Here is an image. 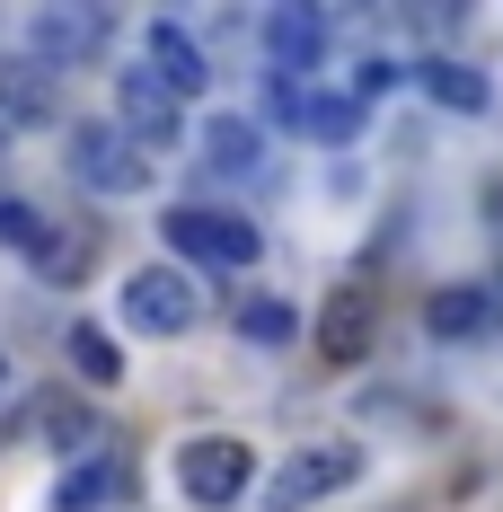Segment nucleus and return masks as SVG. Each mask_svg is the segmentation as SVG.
I'll list each match as a JSON object with an SVG mask.
<instances>
[{"label": "nucleus", "instance_id": "obj_1", "mask_svg": "<svg viewBox=\"0 0 503 512\" xmlns=\"http://www.w3.org/2000/svg\"><path fill=\"white\" fill-rule=\"evenodd\" d=\"M159 239L177 248V265L195 274V265H212V274H248L256 265V221L248 212H221V204H177L168 221H159Z\"/></svg>", "mask_w": 503, "mask_h": 512}, {"label": "nucleus", "instance_id": "obj_2", "mask_svg": "<svg viewBox=\"0 0 503 512\" xmlns=\"http://www.w3.org/2000/svg\"><path fill=\"white\" fill-rule=\"evenodd\" d=\"M62 168H71L80 195H142V186H151V151H142L115 115H106V124H71Z\"/></svg>", "mask_w": 503, "mask_h": 512}, {"label": "nucleus", "instance_id": "obj_3", "mask_svg": "<svg viewBox=\"0 0 503 512\" xmlns=\"http://www.w3.org/2000/svg\"><path fill=\"white\" fill-rule=\"evenodd\" d=\"M248 486H256V451L239 433H195V442L177 451V495H186V504L230 512V504H248Z\"/></svg>", "mask_w": 503, "mask_h": 512}, {"label": "nucleus", "instance_id": "obj_4", "mask_svg": "<svg viewBox=\"0 0 503 512\" xmlns=\"http://www.w3.org/2000/svg\"><path fill=\"white\" fill-rule=\"evenodd\" d=\"M18 45L36 53L45 71H71V62H98V53L115 45V18L89 9V0H45V9H27Z\"/></svg>", "mask_w": 503, "mask_h": 512}, {"label": "nucleus", "instance_id": "obj_5", "mask_svg": "<svg viewBox=\"0 0 503 512\" xmlns=\"http://www.w3.org/2000/svg\"><path fill=\"white\" fill-rule=\"evenodd\" d=\"M353 477H362V451H353V442H301L292 460L274 468L265 512H309V504H327V495H345Z\"/></svg>", "mask_w": 503, "mask_h": 512}, {"label": "nucleus", "instance_id": "obj_6", "mask_svg": "<svg viewBox=\"0 0 503 512\" xmlns=\"http://www.w3.org/2000/svg\"><path fill=\"white\" fill-rule=\"evenodd\" d=\"M195 318H203V292H195V274H186L177 256L124 274V327H142V336H186Z\"/></svg>", "mask_w": 503, "mask_h": 512}, {"label": "nucleus", "instance_id": "obj_7", "mask_svg": "<svg viewBox=\"0 0 503 512\" xmlns=\"http://www.w3.org/2000/svg\"><path fill=\"white\" fill-rule=\"evenodd\" d=\"M115 124H124V133H133V142H142L151 159L186 142V106L168 98L151 71H115Z\"/></svg>", "mask_w": 503, "mask_h": 512}, {"label": "nucleus", "instance_id": "obj_8", "mask_svg": "<svg viewBox=\"0 0 503 512\" xmlns=\"http://www.w3.org/2000/svg\"><path fill=\"white\" fill-rule=\"evenodd\" d=\"M327 36H336V18L327 9H309V0H283L274 18H265V62H274V80H301L327 62Z\"/></svg>", "mask_w": 503, "mask_h": 512}, {"label": "nucleus", "instance_id": "obj_9", "mask_svg": "<svg viewBox=\"0 0 503 512\" xmlns=\"http://www.w3.org/2000/svg\"><path fill=\"white\" fill-rule=\"evenodd\" d=\"M371 336H380V292L371 283H336L327 301H318V362H362L371 354Z\"/></svg>", "mask_w": 503, "mask_h": 512}, {"label": "nucleus", "instance_id": "obj_10", "mask_svg": "<svg viewBox=\"0 0 503 512\" xmlns=\"http://www.w3.org/2000/svg\"><path fill=\"white\" fill-rule=\"evenodd\" d=\"M62 115V89L36 53H0V124H53Z\"/></svg>", "mask_w": 503, "mask_h": 512}, {"label": "nucleus", "instance_id": "obj_11", "mask_svg": "<svg viewBox=\"0 0 503 512\" xmlns=\"http://www.w3.org/2000/svg\"><path fill=\"white\" fill-rule=\"evenodd\" d=\"M142 71H151V80H159L177 106L203 98V80H212V71H203V53H195V36H186V27H168V18L142 36Z\"/></svg>", "mask_w": 503, "mask_h": 512}, {"label": "nucleus", "instance_id": "obj_12", "mask_svg": "<svg viewBox=\"0 0 503 512\" xmlns=\"http://www.w3.org/2000/svg\"><path fill=\"white\" fill-rule=\"evenodd\" d=\"M124 495V460H106V451H89V460L62 468V486H53V512H106Z\"/></svg>", "mask_w": 503, "mask_h": 512}, {"label": "nucleus", "instance_id": "obj_13", "mask_svg": "<svg viewBox=\"0 0 503 512\" xmlns=\"http://www.w3.org/2000/svg\"><path fill=\"white\" fill-rule=\"evenodd\" d=\"M203 168H212V177H256V168H265V133H256L248 115H221V124L203 133Z\"/></svg>", "mask_w": 503, "mask_h": 512}, {"label": "nucleus", "instance_id": "obj_14", "mask_svg": "<svg viewBox=\"0 0 503 512\" xmlns=\"http://www.w3.org/2000/svg\"><path fill=\"white\" fill-rule=\"evenodd\" d=\"M503 309H495V292H477V283H459V292H433V309H424V327L433 336H486Z\"/></svg>", "mask_w": 503, "mask_h": 512}, {"label": "nucleus", "instance_id": "obj_15", "mask_svg": "<svg viewBox=\"0 0 503 512\" xmlns=\"http://www.w3.org/2000/svg\"><path fill=\"white\" fill-rule=\"evenodd\" d=\"M415 89H424L433 106H451V115H477V106H486V80H477L468 62H442V53L415 62Z\"/></svg>", "mask_w": 503, "mask_h": 512}, {"label": "nucleus", "instance_id": "obj_16", "mask_svg": "<svg viewBox=\"0 0 503 512\" xmlns=\"http://www.w3.org/2000/svg\"><path fill=\"white\" fill-rule=\"evenodd\" d=\"M89 256H98V230L80 221V230H53L27 265H36V283H53V292H62V283H80V274H89Z\"/></svg>", "mask_w": 503, "mask_h": 512}, {"label": "nucleus", "instance_id": "obj_17", "mask_svg": "<svg viewBox=\"0 0 503 512\" xmlns=\"http://www.w3.org/2000/svg\"><path fill=\"white\" fill-rule=\"evenodd\" d=\"M62 354H71V371H80L89 389H115V380H124V354H115V336H106V327H71V336H62Z\"/></svg>", "mask_w": 503, "mask_h": 512}, {"label": "nucleus", "instance_id": "obj_18", "mask_svg": "<svg viewBox=\"0 0 503 512\" xmlns=\"http://www.w3.org/2000/svg\"><path fill=\"white\" fill-rule=\"evenodd\" d=\"M36 415H45V442H53V451H71V460H89V451H98V415H89V407H71V398H45Z\"/></svg>", "mask_w": 503, "mask_h": 512}, {"label": "nucleus", "instance_id": "obj_19", "mask_svg": "<svg viewBox=\"0 0 503 512\" xmlns=\"http://www.w3.org/2000/svg\"><path fill=\"white\" fill-rule=\"evenodd\" d=\"M45 239H53V212H45V204H27V195H0V248L36 256Z\"/></svg>", "mask_w": 503, "mask_h": 512}, {"label": "nucleus", "instance_id": "obj_20", "mask_svg": "<svg viewBox=\"0 0 503 512\" xmlns=\"http://www.w3.org/2000/svg\"><path fill=\"white\" fill-rule=\"evenodd\" d=\"M239 327H248L256 345H292V309H274V301H248V309H239Z\"/></svg>", "mask_w": 503, "mask_h": 512}, {"label": "nucleus", "instance_id": "obj_21", "mask_svg": "<svg viewBox=\"0 0 503 512\" xmlns=\"http://www.w3.org/2000/svg\"><path fill=\"white\" fill-rule=\"evenodd\" d=\"M389 80H398V62H380V53H371V62L353 71V106H371L380 89H389Z\"/></svg>", "mask_w": 503, "mask_h": 512}, {"label": "nucleus", "instance_id": "obj_22", "mask_svg": "<svg viewBox=\"0 0 503 512\" xmlns=\"http://www.w3.org/2000/svg\"><path fill=\"white\" fill-rule=\"evenodd\" d=\"M0 159H9V124H0Z\"/></svg>", "mask_w": 503, "mask_h": 512}, {"label": "nucleus", "instance_id": "obj_23", "mask_svg": "<svg viewBox=\"0 0 503 512\" xmlns=\"http://www.w3.org/2000/svg\"><path fill=\"white\" fill-rule=\"evenodd\" d=\"M0 389H9V362H0Z\"/></svg>", "mask_w": 503, "mask_h": 512}]
</instances>
